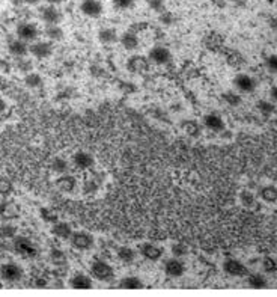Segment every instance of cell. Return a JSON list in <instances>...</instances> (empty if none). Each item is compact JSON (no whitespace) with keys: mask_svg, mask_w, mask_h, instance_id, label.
<instances>
[{"mask_svg":"<svg viewBox=\"0 0 277 297\" xmlns=\"http://www.w3.org/2000/svg\"><path fill=\"white\" fill-rule=\"evenodd\" d=\"M137 255H139L137 250L133 249L131 246H127V244L119 246V247L116 249V256H117V259H119L121 263H124V264H131V263H134L136 258H137Z\"/></svg>","mask_w":277,"mask_h":297,"instance_id":"cell-24","label":"cell"},{"mask_svg":"<svg viewBox=\"0 0 277 297\" xmlns=\"http://www.w3.org/2000/svg\"><path fill=\"white\" fill-rule=\"evenodd\" d=\"M163 272L170 279H179L185 275L187 266L182 261V258L170 256V258L165 259V263H163Z\"/></svg>","mask_w":277,"mask_h":297,"instance_id":"cell-3","label":"cell"},{"mask_svg":"<svg viewBox=\"0 0 277 297\" xmlns=\"http://www.w3.org/2000/svg\"><path fill=\"white\" fill-rule=\"evenodd\" d=\"M91 276L100 282H110L114 278V269L106 259L97 258L91 263Z\"/></svg>","mask_w":277,"mask_h":297,"instance_id":"cell-1","label":"cell"},{"mask_svg":"<svg viewBox=\"0 0 277 297\" xmlns=\"http://www.w3.org/2000/svg\"><path fill=\"white\" fill-rule=\"evenodd\" d=\"M20 214V205L14 201L9 199H3L0 202V217L5 220H11V219H17Z\"/></svg>","mask_w":277,"mask_h":297,"instance_id":"cell-18","label":"cell"},{"mask_svg":"<svg viewBox=\"0 0 277 297\" xmlns=\"http://www.w3.org/2000/svg\"><path fill=\"white\" fill-rule=\"evenodd\" d=\"M74 230L72 227L68 224V222H63V220H57L55 224H52V234L55 237L60 238V240H69L72 236Z\"/></svg>","mask_w":277,"mask_h":297,"instance_id":"cell-22","label":"cell"},{"mask_svg":"<svg viewBox=\"0 0 277 297\" xmlns=\"http://www.w3.org/2000/svg\"><path fill=\"white\" fill-rule=\"evenodd\" d=\"M176 2H179V0H176Z\"/></svg>","mask_w":277,"mask_h":297,"instance_id":"cell-49","label":"cell"},{"mask_svg":"<svg viewBox=\"0 0 277 297\" xmlns=\"http://www.w3.org/2000/svg\"><path fill=\"white\" fill-rule=\"evenodd\" d=\"M98 41L104 46H111L119 41V33L113 27H103L98 30Z\"/></svg>","mask_w":277,"mask_h":297,"instance_id":"cell-25","label":"cell"},{"mask_svg":"<svg viewBox=\"0 0 277 297\" xmlns=\"http://www.w3.org/2000/svg\"><path fill=\"white\" fill-rule=\"evenodd\" d=\"M14 192V184L8 178H0V196L8 198Z\"/></svg>","mask_w":277,"mask_h":297,"instance_id":"cell-39","label":"cell"},{"mask_svg":"<svg viewBox=\"0 0 277 297\" xmlns=\"http://www.w3.org/2000/svg\"><path fill=\"white\" fill-rule=\"evenodd\" d=\"M12 244H14L15 252L20 256H23V258L32 259V258L38 256V247H36V244L30 238L24 237V236H17L12 240Z\"/></svg>","mask_w":277,"mask_h":297,"instance_id":"cell-2","label":"cell"},{"mask_svg":"<svg viewBox=\"0 0 277 297\" xmlns=\"http://www.w3.org/2000/svg\"><path fill=\"white\" fill-rule=\"evenodd\" d=\"M82 190H83V193H85V195H95V193L100 190V182H98L95 178L85 179Z\"/></svg>","mask_w":277,"mask_h":297,"instance_id":"cell-35","label":"cell"},{"mask_svg":"<svg viewBox=\"0 0 277 297\" xmlns=\"http://www.w3.org/2000/svg\"><path fill=\"white\" fill-rule=\"evenodd\" d=\"M223 272L232 278H244L249 275L247 266L238 258H226L223 261Z\"/></svg>","mask_w":277,"mask_h":297,"instance_id":"cell-6","label":"cell"},{"mask_svg":"<svg viewBox=\"0 0 277 297\" xmlns=\"http://www.w3.org/2000/svg\"><path fill=\"white\" fill-rule=\"evenodd\" d=\"M24 85H26L27 88H32V89L43 86V77H41V74L33 72V71L27 72V74L24 76Z\"/></svg>","mask_w":277,"mask_h":297,"instance_id":"cell-32","label":"cell"},{"mask_svg":"<svg viewBox=\"0 0 277 297\" xmlns=\"http://www.w3.org/2000/svg\"><path fill=\"white\" fill-rule=\"evenodd\" d=\"M247 285L253 290H264L268 287V279L262 273H249L247 275Z\"/></svg>","mask_w":277,"mask_h":297,"instance_id":"cell-26","label":"cell"},{"mask_svg":"<svg viewBox=\"0 0 277 297\" xmlns=\"http://www.w3.org/2000/svg\"><path fill=\"white\" fill-rule=\"evenodd\" d=\"M6 107H8V106H6V101L0 97V114H3V112L6 110Z\"/></svg>","mask_w":277,"mask_h":297,"instance_id":"cell-47","label":"cell"},{"mask_svg":"<svg viewBox=\"0 0 277 297\" xmlns=\"http://www.w3.org/2000/svg\"><path fill=\"white\" fill-rule=\"evenodd\" d=\"M261 267H262L264 273H268V275L276 273L277 261L274 258H271V256H265V258H262V261H261Z\"/></svg>","mask_w":277,"mask_h":297,"instance_id":"cell-37","label":"cell"},{"mask_svg":"<svg viewBox=\"0 0 277 297\" xmlns=\"http://www.w3.org/2000/svg\"><path fill=\"white\" fill-rule=\"evenodd\" d=\"M44 33L49 38V41H52V43L53 41H62L63 36H65V32L59 24H47L46 29H44Z\"/></svg>","mask_w":277,"mask_h":297,"instance_id":"cell-29","label":"cell"},{"mask_svg":"<svg viewBox=\"0 0 277 297\" xmlns=\"http://www.w3.org/2000/svg\"><path fill=\"white\" fill-rule=\"evenodd\" d=\"M238 199H240V204L246 208H252L255 204H256V196L252 190L249 189H243L238 195Z\"/></svg>","mask_w":277,"mask_h":297,"instance_id":"cell-30","label":"cell"},{"mask_svg":"<svg viewBox=\"0 0 277 297\" xmlns=\"http://www.w3.org/2000/svg\"><path fill=\"white\" fill-rule=\"evenodd\" d=\"M71 160H72V166L77 171H82V172L91 171L95 166V159L88 151H77V153H74Z\"/></svg>","mask_w":277,"mask_h":297,"instance_id":"cell-8","label":"cell"},{"mask_svg":"<svg viewBox=\"0 0 277 297\" xmlns=\"http://www.w3.org/2000/svg\"><path fill=\"white\" fill-rule=\"evenodd\" d=\"M50 169L55 174H57V175L68 174V171H69V162L66 159H63V157H55V160L50 165Z\"/></svg>","mask_w":277,"mask_h":297,"instance_id":"cell-31","label":"cell"},{"mask_svg":"<svg viewBox=\"0 0 277 297\" xmlns=\"http://www.w3.org/2000/svg\"><path fill=\"white\" fill-rule=\"evenodd\" d=\"M265 66L270 72L277 74V55H270L265 58Z\"/></svg>","mask_w":277,"mask_h":297,"instance_id":"cell-44","label":"cell"},{"mask_svg":"<svg viewBox=\"0 0 277 297\" xmlns=\"http://www.w3.org/2000/svg\"><path fill=\"white\" fill-rule=\"evenodd\" d=\"M17 66H18V69L21 71V72H30L32 71V62L29 59H26V56L24 58H17Z\"/></svg>","mask_w":277,"mask_h":297,"instance_id":"cell-43","label":"cell"},{"mask_svg":"<svg viewBox=\"0 0 277 297\" xmlns=\"http://www.w3.org/2000/svg\"><path fill=\"white\" fill-rule=\"evenodd\" d=\"M111 3L119 11H128L136 5V0H111Z\"/></svg>","mask_w":277,"mask_h":297,"instance_id":"cell-40","label":"cell"},{"mask_svg":"<svg viewBox=\"0 0 277 297\" xmlns=\"http://www.w3.org/2000/svg\"><path fill=\"white\" fill-rule=\"evenodd\" d=\"M69 287L72 290H92L94 288V278L88 273L77 272L69 278Z\"/></svg>","mask_w":277,"mask_h":297,"instance_id":"cell-11","label":"cell"},{"mask_svg":"<svg viewBox=\"0 0 277 297\" xmlns=\"http://www.w3.org/2000/svg\"><path fill=\"white\" fill-rule=\"evenodd\" d=\"M68 241H69V244H71L75 250L86 252V250H89V249L94 247V244H95V237H94L91 233L80 230V231H74L72 236H71V238H69Z\"/></svg>","mask_w":277,"mask_h":297,"instance_id":"cell-4","label":"cell"},{"mask_svg":"<svg viewBox=\"0 0 277 297\" xmlns=\"http://www.w3.org/2000/svg\"><path fill=\"white\" fill-rule=\"evenodd\" d=\"M170 253H172V256L184 258V256H187V253H188V247H187V244H184V243H173V244L170 246Z\"/></svg>","mask_w":277,"mask_h":297,"instance_id":"cell-38","label":"cell"},{"mask_svg":"<svg viewBox=\"0 0 277 297\" xmlns=\"http://www.w3.org/2000/svg\"><path fill=\"white\" fill-rule=\"evenodd\" d=\"M146 3H148V6H149L154 12H157V14H162V12L166 11L165 0H146Z\"/></svg>","mask_w":277,"mask_h":297,"instance_id":"cell-42","label":"cell"},{"mask_svg":"<svg viewBox=\"0 0 277 297\" xmlns=\"http://www.w3.org/2000/svg\"><path fill=\"white\" fill-rule=\"evenodd\" d=\"M17 237V228L9 224V222H5L0 225V238L2 240H14Z\"/></svg>","mask_w":277,"mask_h":297,"instance_id":"cell-33","label":"cell"},{"mask_svg":"<svg viewBox=\"0 0 277 297\" xmlns=\"http://www.w3.org/2000/svg\"><path fill=\"white\" fill-rule=\"evenodd\" d=\"M256 109L264 117H270L271 114H274V104L271 103V100H259L256 103Z\"/></svg>","mask_w":277,"mask_h":297,"instance_id":"cell-34","label":"cell"},{"mask_svg":"<svg viewBox=\"0 0 277 297\" xmlns=\"http://www.w3.org/2000/svg\"><path fill=\"white\" fill-rule=\"evenodd\" d=\"M181 128H182V131H184L185 134H188V136H191V137L201 136V131H202L199 122L194 121V119H185V121H182V122H181Z\"/></svg>","mask_w":277,"mask_h":297,"instance_id":"cell-28","label":"cell"},{"mask_svg":"<svg viewBox=\"0 0 277 297\" xmlns=\"http://www.w3.org/2000/svg\"><path fill=\"white\" fill-rule=\"evenodd\" d=\"M119 43H121V46H122L127 52H134V50H137L140 41H139L137 33L128 30V32H124V33L119 36Z\"/></svg>","mask_w":277,"mask_h":297,"instance_id":"cell-23","label":"cell"},{"mask_svg":"<svg viewBox=\"0 0 277 297\" xmlns=\"http://www.w3.org/2000/svg\"><path fill=\"white\" fill-rule=\"evenodd\" d=\"M270 97H271V100H273V101L277 104V86L271 88V91H270Z\"/></svg>","mask_w":277,"mask_h":297,"instance_id":"cell-46","label":"cell"},{"mask_svg":"<svg viewBox=\"0 0 277 297\" xmlns=\"http://www.w3.org/2000/svg\"><path fill=\"white\" fill-rule=\"evenodd\" d=\"M56 187L62 192V193H74L78 187L77 178L74 175L68 174H62L56 179Z\"/></svg>","mask_w":277,"mask_h":297,"instance_id":"cell-17","label":"cell"},{"mask_svg":"<svg viewBox=\"0 0 277 297\" xmlns=\"http://www.w3.org/2000/svg\"><path fill=\"white\" fill-rule=\"evenodd\" d=\"M202 122H204V127L208 128L210 131L222 133L223 130H224V121L217 114H207L204 117V119H202Z\"/></svg>","mask_w":277,"mask_h":297,"instance_id":"cell-20","label":"cell"},{"mask_svg":"<svg viewBox=\"0 0 277 297\" xmlns=\"http://www.w3.org/2000/svg\"><path fill=\"white\" fill-rule=\"evenodd\" d=\"M29 53L36 59H47L53 53L52 41H33L29 46Z\"/></svg>","mask_w":277,"mask_h":297,"instance_id":"cell-12","label":"cell"},{"mask_svg":"<svg viewBox=\"0 0 277 297\" xmlns=\"http://www.w3.org/2000/svg\"><path fill=\"white\" fill-rule=\"evenodd\" d=\"M65 0H47V3L50 5H59V3H63Z\"/></svg>","mask_w":277,"mask_h":297,"instance_id":"cell-48","label":"cell"},{"mask_svg":"<svg viewBox=\"0 0 277 297\" xmlns=\"http://www.w3.org/2000/svg\"><path fill=\"white\" fill-rule=\"evenodd\" d=\"M160 20H162L165 24L169 26V24H172V21H173V15H172L169 11H165V12H162V14H160Z\"/></svg>","mask_w":277,"mask_h":297,"instance_id":"cell-45","label":"cell"},{"mask_svg":"<svg viewBox=\"0 0 277 297\" xmlns=\"http://www.w3.org/2000/svg\"><path fill=\"white\" fill-rule=\"evenodd\" d=\"M233 86L236 91H240L243 94H252L256 89V80L250 74L240 72L233 79Z\"/></svg>","mask_w":277,"mask_h":297,"instance_id":"cell-10","label":"cell"},{"mask_svg":"<svg viewBox=\"0 0 277 297\" xmlns=\"http://www.w3.org/2000/svg\"><path fill=\"white\" fill-rule=\"evenodd\" d=\"M23 269L17 263H5L0 266V279L5 282H18L23 279Z\"/></svg>","mask_w":277,"mask_h":297,"instance_id":"cell-7","label":"cell"},{"mask_svg":"<svg viewBox=\"0 0 277 297\" xmlns=\"http://www.w3.org/2000/svg\"><path fill=\"white\" fill-rule=\"evenodd\" d=\"M80 12L89 18H100L104 12V6L100 0H82Z\"/></svg>","mask_w":277,"mask_h":297,"instance_id":"cell-13","label":"cell"},{"mask_svg":"<svg viewBox=\"0 0 277 297\" xmlns=\"http://www.w3.org/2000/svg\"><path fill=\"white\" fill-rule=\"evenodd\" d=\"M39 18L46 24H59L62 21V12L56 5H46L39 8Z\"/></svg>","mask_w":277,"mask_h":297,"instance_id":"cell-16","label":"cell"},{"mask_svg":"<svg viewBox=\"0 0 277 297\" xmlns=\"http://www.w3.org/2000/svg\"><path fill=\"white\" fill-rule=\"evenodd\" d=\"M151 62L148 59V56L143 55H133L127 60V69L133 74H143L148 71Z\"/></svg>","mask_w":277,"mask_h":297,"instance_id":"cell-14","label":"cell"},{"mask_svg":"<svg viewBox=\"0 0 277 297\" xmlns=\"http://www.w3.org/2000/svg\"><path fill=\"white\" fill-rule=\"evenodd\" d=\"M139 255L142 258H145L146 261H151V263H159L160 259H163L165 256V249L157 244V243H152V241H145L139 246Z\"/></svg>","mask_w":277,"mask_h":297,"instance_id":"cell-5","label":"cell"},{"mask_svg":"<svg viewBox=\"0 0 277 297\" xmlns=\"http://www.w3.org/2000/svg\"><path fill=\"white\" fill-rule=\"evenodd\" d=\"M38 35H39V30H38L36 24H33V23L24 21V23H20L17 26V38H20L26 43L36 41Z\"/></svg>","mask_w":277,"mask_h":297,"instance_id":"cell-15","label":"cell"},{"mask_svg":"<svg viewBox=\"0 0 277 297\" xmlns=\"http://www.w3.org/2000/svg\"><path fill=\"white\" fill-rule=\"evenodd\" d=\"M8 50L14 58H24L26 55H29V44L20 38H15V40L9 41Z\"/></svg>","mask_w":277,"mask_h":297,"instance_id":"cell-21","label":"cell"},{"mask_svg":"<svg viewBox=\"0 0 277 297\" xmlns=\"http://www.w3.org/2000/svg\"><path fill=\"white\" fill-rule=\"evenodd\" d=\"M148 59H149L151 63L159 65V66L167 65V63H170V60H172V52L167 49L166 46L159 44V46H154V47L149 50Z\"/></svg>","mask_w":277,"mask_h":297,"instance_id":"cell-9","label":"cell"},{"mask_svg":"<svg viewBox=\"0 0 277 297\" xmlns=\"http://www.w3.org/2000/svg\"><path fill=\"white\" fill-rule=\"evenodd\" d=\"M259 198L267 204H276L277 202V187L273 184H265L258 192Z\"/></svg>","mask_w":277,"mask_h":297,"instance_id":"cell-27","label":"cell"},{"mask_svg":"<svg viewBox=\"0 0 277 297\" xmlns=\"http://www.w3.org/2000/svg\"><path fill=\"white\" fill-rule=\"evenodd\" d=\"M222 98L223 101L227 103L230 107H236V106L241 104V97H240V94H236V92H233V91H227V92L222 94Z\"/></svg>","mask_w":277,"mask_h":297,"instance_id":"cell-36","label":"cell"},{"mask_svg":"<svg viewBox=\"0 0 277 297\" xmlns=\"http://www.w3.org/2000/svg\"><path fill=\"white\" fill-rule=\"evenodd\" d=\"M117 288H121V290H143L145 282L142 281V278L130 275V276H124L119 279Z\"/></svg>","mask_w":277,"mask_h":297,"instance_id":"cell-19","label":"cell"},{"mask_svg":"<svg viewBox=\"0 0 277 297\" xmlns=\"http://www.w3.org/2000/svg\"><path fill=\"white\" fill-rule=\"evenodd\" d=\"M41 217L47 222V224H55L59 220V217H57V214H56L53 210H50V208H41Z\"/></svg>","mask_w":277,"mask_h":297,"instance_id":"cell-41","label":"cell"}]
</instances>
